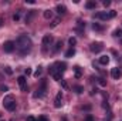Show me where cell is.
I'll return each instance as SVG.
<instances>
[{
  "instance_id": "obj_1",
  "label": "cell",
  "mask_w": 122,
  "mask_h": 121,
  "mask_svg": "<svg viewBox=\"0 0 122 121\" xmlns=\"http://www.w3.org/2000/svg\"><path fill=\"white\" fill-rule=\"evenodd\" d=\"M31 46H33V44H31V40L27 34H21V36H19L17 40H16V49L19 50V53H20L21 56H26V54L30 51Z\"/></svg>"
},
{
  "instance_id": "obj_2",
  "label": "cell",
  "mask_w": 122,
  "mask_h": 121,
  "mask_svg": "<svg viewBox=\"0 0 122 121\" xmlns=\"http://www.w3.org/2000/svg\"><path fill=\"white\" fill-rule=\"evenodd\" d=\"M3 105H4L6 110H9V111H14V110H16V100H14V97H13L11 94L6 95V97L3 98Z\"/></svg>"
},
{
  "instance_id": "obj_3",
  "label": "cell",
  "mask_w": 122,
  "mask_h": 121,
  "mask_svg": "<svg viewBox=\"0 0 122 121\" xmlns=\"http://www.w3.org/2000/svg\"><path fill=\"white\" fill-rule=\"evenodd\" d=\"M115 16H117V11L115 10H111V11H99V13L94 14L95 19H101V20H109V19H112Z\"/></svg>"
},
{
  "instance_id": "obj_4",
  "label": "cell",
  "mask_w": 122,
  "mask_h": 121,
  "mask_svg": "<svg viewBox=\"0 0 122 121\" xmlns=\"http://www.w3.org/2000/svg\"><path fill=\"white\" fill-rule=\"evenodd\" d=\"M46 91H47V84H46V80H43L41 81V87L37 90V93H34L33 95H34V98H41V97H44L46 95Z\"/></svg>"
},
{
  "instance_id": "obj_5",
  "label": "cell",
  "mask_w": 122,
  "mask_h": 121,
  "mask_svg": "<svg viewBox=\"0 0 122 121\" xmlns=\"http://www.w3.org/2000/svg\"><path fill=\"white\" fill-rule=\"evenodd\" d=\"M50 70L57 71V73H64V71L67 70V64H65V63H61V61H57V63L53 64V67H51Z\"/></svg>"
},
{
  "instance_id": "obj_6",
  "label": "cell",
  "mask_w": 122,
  "mask_h": 121,
  "mask_svg": "<svg viewBox=\"0 0 122 121\" xmlns=\"http://www.w3.org/2000/svg\"><path fill=\"white\" fill-rule=\"evenodd\" d=\"M14 49H16V43H14V41H11V40L6 41V43L3 44V50H4L6 53H13V51H14Z\"/></svg>"
},
{
  "instance_id": "obj_7",
  "label": "cell",
  "mask_w": 122,
  "mask_h": 121,
  "mask_svg": "<svg viewBox=\"0 0 122 121\" xmlns=\"http://www.w3.org/2000/svg\"><path fill=\"white\" fill-rule=\"evenodd\" d=\"M102 49H104V44L99 43V41H94V43H91V46H90V50H91L92 53H99Z\"/></svg>"
},
{
  "instance_id": "obj_8",
  "label": "cell",
  "mask_w": 122,
  "mask_h": 121,
  "mask_svg": "<svg viewBox=\"0 0 122 121\" xmlns=\"http://www.w3.org/2000/svg\"><path fill=\"white\" fill-rule=\"evenodd\" d=\"M17 83H19V86H20L21 91H27V90H29V87H27V80H26V76H20V77L17 78Z\"/></svg>"
},
{
  "instance_id": "obj_9",
  "label": "cell",
  "mask_w": 122,
  "mask_h": 121,
  "mask_svg": "<svg viewBox=\"0 0 122 121\" xmlns=\"http://www.w3.org/2000/svg\"><path fill=\"white\" fill-rule=\"evenodd\" d=\"M111 76H112V78H114V80H118V78H121V77H122L121 68H118V67H114V68L111 70Z\"/></svg>"
},
{
  "instance_id": "obj_10",
  "label": "cell",
  "mask_w": 122,
  "mask_h": 121,
  "mask_svg": "<svg viewBox=\"0 0 122 121\" xmlns=\"http://www.w3.org/2000/svg\"><path fill=\"white\" fill-rule=\"evenodd\" d=\"M61 105H62V93H57V95H56V98H54V107L56 108H60Z\"/></svg>"
},
{
  "instance_id": "obj_11",
  "label": "cell",
  "mask_w": 122,
  "mask_h": 121,
  "mask_svg": "<svg viewBox=\"0 0 122 121\" xmlns=\"http://www.w3.org/2000/svg\"><path fill=\"white\" fill-rule=\"evenodd\" d=\"M51 43H53V36H51V34H46V36L43 37V46L47 47V46H50Z\"/></svg>"
},
{
  "instance_id": "obj_12",
  "label": "cell",
  "mask_w": 122,
  "mask_h": 121,
  "mask_svg": "<svg viewBox=\"0 0 122 121\" xmlns=\"http://www.w3.org/2000/svg\"><path fill=\"white\" fill-rule=\"evenodd\" d=\"M57 11L60 13V14H64V13H67V7L64 6V4H57Z\"/></svg>"
},
{
  "instance_id": "obj_13",
  "label": "cell",
  "mask_w": 122,
  "mask_h": 121,
  "mask_svg": "<svg viewBox=\"0 0 122 121\" xmlns=\"http://www.w3.org/2000/svg\"><path fill=\"white\" fill-rule=\"evenodd\" d=\"M99 63H101L102 66H107V64L109 63V56H101V57H99Z\"/></svg>"
},
{
  "instance_id": "obj_14",
  "label": "cell",
  "mask_w": 122,
  "mask_h": 121,
  "mask_svg": "<svg viewBox=\"0 0 122 121\" xmlns=\"http://www.w3.org/2000/svg\"><path fill=\"white\" fill-rule=\"evenodd\" d=\"M43 16H44V19L50 20V19H53V11H51V10H44Z\"/></svg>"
},
{
  "instance_id": "obj_15",
  "label": "cell",
  "mask_w": 122,
  "mask_h": 121,
  "mask_svg": "<svg viewBox=\"0 0 122 121\" xmlns=\"http://www.w3.org/2000/svg\"><path fill=\"white\" fill-rule=\"evenodd\" d=\"M85 7H87V9H95V7H97V1H95V0L87 1V3H85Z\"/></svg>"
},
{
  "instance_id": "obj_16",
  "label": "cell",
  "mask_w": 122,
  "mask_h": 121,
  "mask_svg": "<svg viewBox=\"0 0 122 121\" xmlns=\"http://www.w3.org/2000/svg\"><path fill=\"white\" fill-rule=\"evenodd\" d=\"M112 36H114V37H117V38H121V37H122V29H115L114 33H112Z\"/></svg>"
},
{
  "instance_id": "obj_17",
  "label": "cell",
  "mask_w": 122,
  "mask_h": 121,
  "mask_svg": "<svg viewBox=\"0 0 122 121\" xmlns=\"http://www.w3.org/2000/svg\"><path fill=\"white\" fill-rule=\"evenodd\" d=\"M74 54H75V50H74L72 47H71L70 50H67V51H65V57H68V59H70V57H72Z\"/></svg>"
},
{
  "instance_id": "obj_18",
  "label": "cell",
  "mask_w": 122,
  "mask_h": 121,
  "mask_svg": "<svg viewBox=\"0 0 122 121\" xmlns=\"http://www.w3.org/2000/svg\"><path fill=\"white\" fill-rule=\"evenodd\" d=\"M74 71H75V77H77V78H80V77H81V67L75 66V67H74Z\"/></svg>"
},
{
  "instance_id": "obj_19",
  "label": "cell",
  "mask_w": 122,
  "mask_h": 121,
  "mask_svg": "<svg viewBox=\"0 0 122 121\" xmlns=\"http://www.w3.org/2000/svg\"><path fill=\"white\" fill-rule=\"evenodd\" d=\"M61 46H62V41H61V40H58V41L56 43V47H54V53H57V51L60 50V49H61Z\"/></svg>"
},
{
  "instance_id": "obj_20",
  "label": "cell",
  "mask_w": 122,
  "mask_h": 121,
  "mask_svg": "<svg viewBox=\"0 0 122 121\" xmlns=\"http://www.w3.org/2000/svg\"><path fill=\"white\" fill-rule=\"evenodd\" d=\"M41 74H43V67H38V68L36 70V73H34V76H36V77L38 78V77H40Z\"/></svg>"
},
{
  "instance_id": "obj_21",
  "label": "cell",
  "mask_w": 122,
  "mask_h": 121,
  "mask_svg": "<svg viewBox=\"0 0 122 121\" xmlns=\"http://www.w3.org/2000/svg\"><path fill=\"white\" fill-rule=\"evenodd\" d=\"M74 90H75L77 94H81V93L84 91V87H82V86H75V87H74Z\"/></svg>"
},
{
  "instance_id": "obj_22",
  "label": "cell",
  "mask_w": 122,
  "mask_h": 121,
  "mask_svg": "<svg viewBox=\"0 0 122 121\" xmlns=\"http://www.w3.org/2000/svg\"><path fill=\"white\" fill-rule=\"evenodd\" d=\"M92 29H94V30H97V31H101V30H102V26H101V24H98V23H94V24H92Z\"/></svg>"
},
{
  "instance_id": "obj_23",
  "label": "cell",
  "mask_w": 122,
  "mask_h": 121,
  "mask_svg": "<svg viewBox=\"0 0 122 121\" xmlns=\"http://www.w3.org/2000/svg\"><path fill=\"white\" fill-rule=\"evenodd\" d=\"M60 84H61V87H62L64 90H67V88H68V83H67L65 80H62V78H61V80H60Z\"/></svg>"
},
{
  "instance_id": "obj_24",
  "label": "cell",
  "mask_w": 122,
  "mask_h": 121,
  "mask_svg": "<svg viewBox=\"0 0 122 121\" xmlns=\"http://www.w3.org/2000/svg\"><path fill=\"white\" fill-rule=\"evenodd\" d=\"M68 43H70V46H75V44H77V38H75V37H70Z\"/></svg>"
},
{
  "instance_id": "obj_25",
  "label": "cell",
  "mask_w": 122,
  "mask_h": 121,
  "mask_svg": "<svg viewBox=\"0 0 122 121\" xmlns=\"http://www.w3.org/2000/svg\"><path fill=\"white\" fill-rule=\"evenodd\" d=\"M33 16H34V10H30V13H29V16L26 17V23H29V22H30V20H31V17H33Z\"/></svg>"
},
{
  "instance_id": "obj_26",
  "label": "cell",
  "mask_w": 122,
  "mask_h": 121,
  "mask_svg": "<svg viewBox=\"0 0 122 121\" xmlns=\"http://www.w3.org/2000/svg\"><path fill=\"white\" fill-rule=\"evenodd\" d=\"M4 71H6V74H9V76H11V74H13L11 67H4Z\"/></svg>"
},
{
  "instance_id": "obj_27",
  "label": "cell",
  "mask_w": 122,
  "mask_h": 121,
  "mask_svg": "<svg viewBox=\"0 0 122 121\" xmlns=\"http://www.w3.org/2000/svg\"><path fill=\"white\" fill-rule=\"evenodd\" d=\"M58 23H60V19H54V20H53V23H51V27L58 26Z\"/></svg>"
},
{
  "instance_id": "obj_28",
  "label": "cell",
  "mask_w": 122,
  "mask_h": 121,
  "mask_svg": "<svg viewBox=\"0 0 122 121\" xmlns=\"http://www.w3.org/2000/svg\"><path fill=\"white\" fill-rule=\"evenodd\" d=\"M98 83H99V86H102V87L107 86V81H105L104 78H98Z\"/></svg>"
},
{
  "instance_id": "obj_29",
  "label": "cell",
  "mask_w": 122,
  "mask_h": 121,
  "mask_svg": "<svg viewBox=\"0 0 122 121\" xmlns=\"http://www.w3.org/2000/svg\"><path fill=\"white\" fill-rule=\"evenodd\" d=\"M102 4H104L105 7H109V6H111V0H104V1H102Z\"/></svg>"
},
{
  "instance_id": "obj_30",
  "label": "cell",
  "mask_w": 122,
  "mask_h": 121,
  "mask_svg": "<svg viewBox=\"0 0 122 121\" xmlns=\"http://www.w3.org/2000/svg\"><path fill=\"white\" fill-rule=\"evenodd\" d=\"M13 20H14V22H19V20H20V13H16V14L13 16Z\"/></svg>"
},
{
  "instance_id": "obj_31",
  "label": "cell",
  "mask_w": 122,
  "mask_h": 121,
  "mask_svg": "<svg viewBox=\"0 0 122 121\" xmlns=\"http://www.w3.org/2000/svg\"><path fill=\"white\" fill-rule=\"evenodd\" d=\"M31 73H33V71H31V68H26V71H24V74H26V76H30Z\"/></svg>"
},
{
  "instance_id": "obj_32",
  "label": "cell",
  "mask_w": 122,
  "mask_h": 121,
  "mask_svg": "<svg viewBox=\"0 0 122 121\" xmlns=\"http://www.w3.org/2000/svg\"><path fill=\"white\" fill-rule=\"evenodd\" d=\"M84 121H94V117H92V116H87Z\"/></svg>"
},
{
  "instance_id": "obj_33",
  "label": "cell",
  "mask_w": 122,
  "mask_h": 121,
  "mask_svg": "<svg viewBox=\"0 0 122 121\" xmlns=\"http://www.w3.org/2000/svg\"><path fill=\"white\" fill-rule=\"evenodd\" d=\"M0 90L1 91H7L9 90V87H7V86H0Z\"/></svg>"
},
{
  "instance_id": "obj_34",
  "label": "cell",
  "mask_w": 122,
  "mask_h": 121,
  "mask_svg": "<svg viewBox=\"0 0 122 121\" xmlns=\"http://www.w3.org/2000/svg\"><path fill=\"white\" fill-rule=\"evenodd\" d=\"M37 121H48V120H47L46 117H38V120H37Z\"/></svg>"
},
{
  "instance_id": "obj_35",
  "label": "cell",
  "mask_w": 122,
  "mask_h": 121,
  "mask_svg": "<svg viewBox=\"0 0 122 121\" xmlns=\"http://www.w3.org/2000/svg\"><path fill=\"white\" fill-rule=\"evenodd\" d=\"M27 121H37V120H36L34 117H31V116H30V117H27Z\"/></svg>"
},
{
  "instance_id": "obj_36",
  "label": "cell",
  "mask_w": 122,
  "mask_h": 121,
  "mask_svg": "<svg viewBox=\"0 0 122 121\" xmlns=\"http://www.w3.org/2000/svg\"><path fill=\"white\" fill-rule=\"evenodd\" d=\"M26 3H29V4H34L36 1H34V0H26Z\"/></svg>"
},
{
  "instance_id": "obj_37",
  "label": "cell",
  "mask_w": 122,
  "mask_h": 121,
  "mask_svg": "<svg viewBox=\"0 0 122 121\" xmlns=\"http://www.w3.org/2000/svg\"><path fill=\"white\" fill-rule=\"evenodd\" d=\"M1 24H3V20H1V19H0V26H1Z\"/></svg>"
},
{
  "instance_id": "obj_38",
  "label": "cell",
  "mask_w": 122,
  "mask_h": 121,
  "mask_svg": "<svg viewBox=\"0 0 122 121\" xmlns=\"http://www.w3.org/2000/svg\"><path fill=\"white\" fill-rule=\"evenodd\" d=\"M1 121H6V120H1Z\"/></svg>"
},
{
  "instance_id": "obj_39",
  "label": "cell",
  "mask_w": 122,
  "mask_h": 121,
  "mask_svg": "<svg viewBox=\"0 0 122 121\" xmlns=\"http://www.w3.org/2000/svg\"><path fill=\"white\" fill-rule=\"evenodd\" d=\"M10 121H14V120H10Z\"/></svg>"
},
{
  "instance_id": "obj_40",
  "label": "cell",
  "mask_w": 122,
  "mask_h": 121,
  "mask_svg": "<svg viewBox=\"0 0 122 121\" xmlns=\"http://www.w3.org/2000/svg\"><path fill=\"white\" fill-rule=\"evenodd\" d=\"M62 121H67V120H62Z\"/></svg>"
}]
</instances>
